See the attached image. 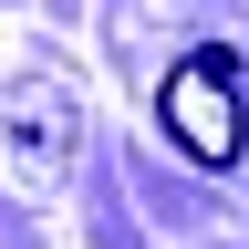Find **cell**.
Here are the masks:
<instances>
[{"label": "cell", "mask_w": 249, "mask_h": 249, "mask_svg": "<svg viewBox=\"0 0 249 249\" xmlns=\"http://www.w3.org/2000/svg\"><path fill=\"white\" fill-rule=\"evenodd\" d=\"M156 114H166V135L197 166H239V62L229 52H187L156 83Z\"/></svg>", "instance_id": "cell-1"}]
</instances>
